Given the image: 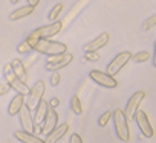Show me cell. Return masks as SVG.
<instances>
[{
  "label": "cell",
  "mask_w": 156,
  "mask_h": 143,
  "mask_svg": "<svg viewBox=\"0 0 156 143\" xmlns=\"http://www.w3.org/2000/svg\"><path fill=\"white\" fill-rule=\"evenodd\" d=\"M69 143H83L81 135H80V134H72V135H70V141H69Z\"/></svg>",
  "instance_id": "cell-29"
},
{
  "label": "cell",
  "mask_w": 156,
  "mask_h": 143,
  "mask_svg": "<svg viewBox=\"0 0 156 143\" xmlns=\"http://www.w3.org/2000/svg\"><path fill=\"white\" fill-rule=\"evenodd\" d=\"M153 26H156V14H154V15H150V17L144 22L142 29H144V31H150Z\"/></svg>",
  "instance_id": "cell-25"
},
{
  "label": "cell",
  "mask_w": 156,
  "mask_h": 143,
  "mask_svg": "<svg viewBox=\"0 0 156 143\" xmlns=\"http://www.w3.org/2000/svg\"><path fill=\"white\" fill-rule=\"evenodd\" d=\"M84 59L86 61H98L100 59V55H98V52H86Z\"/></svg>",
  "instance_id": "cell-26"
},
{
  "label": "cell",
  "mask_w": 156,
  "mask_h": 143,
  "mask_svg": "<svg viewBox=\"0 0 156 143\" xmlns=\"http://www.w3.org/2000/svg\"><path fill=\"white\" fill-rule=\"evenodd\" d=\"M3 76H5V81L11 85L12 90H16L17 93H22V95H25V96L29 95V90H31V88H28L26 82H23V81L14 73L11 64H5V65H3Z\"/></svg>",
  "instance_id": "cell-3"
},
{
  "label": "cell",
  "mask_w": 156,
  "mask_h": 143,
  "mask_svg": "<svg viewBox=\"0 0 156 143\" xmlns=\"http://www.w3.org/2000/svg\"><path fill=\"white\" fill-rule=\"evenodd\" d=\"M150 58V53L147 52V50H141V52H138L136 55H133L132 56V59L136 62V64H141V62H145L147 59Z\"/></svg>",
  "instance_id": "cell-22"
},
{
  "label": "cell",
  "mask_w": 156,
  "mask_h": 143,
  "mask_svg": "<svg viewBox=\"0 0 156 143\" xmlns=\"http://www.w3.org/2000/svg\"><path fill=\"white\" fill-rule=\"evenodd\" d=\"M41 125H43L41 126V134H44V135H48L49 132H52L58 126V114H57L55 108H51L49 107L48 114H46V117H44V120H43Z\"/></svg>",
  "instance_id": "cell-12"
},
{
  "label": "cell",
  "mask_w": 156,
  "mask_h": 143,
  "mask_svg": "<svg viewBox=\"0 0 156 143\" xmlns=\"http://www.w3.org/2000/svg\"><path fill=\"white\" fill-rule=\"evenodd\" d=\"M25 105H26V98H25V95L17 93V95L11 99V102H9V105H8V114H9V116L19 114L20 110H22Z\"/></svg>",
  "instance_id": "cell-14"
},
{
  "label": "cell",
  "mask_w": 156,
  "mask_h": 143,
  "mask_svg": "<svg viewBox=\"0 0 156 143\" xmlns=\"http://www.w3.org/2000/svg\"><path fill=\"white\" fill-rule=\"evenodd\" d=\"M43 95H44V82L43 81H37L34 84V87L29 90V95H28V99H26V105L31 110H35L37 105L40 104V101L43 99Z\"/></svg>",
  "instance_id": "cell-8"
},
{
  "label": "cell",
  "mask_w": 156,
  "mask_h": 143,
  "mask_svg": "<svg viewBox=\"0 0 156 143\" xmlns=\"http://www.w3.org/2000/svg\"><path fill=\"white\" fill-rule=\"evenodd\" d=\"M70 108H72V111L76 114V116H80V114H83V107H81V101H80V98L78 96H73L72 99H70Z\"/></svg>",
  "instance_id": "cell-20"
},
{
  "label": "cell",
  "mask_w": 156,
  "mask_h": 143,
  "mask_svg": "<svg viewBox=\"0 0 156 143\" xmlns=\"http://www.w3.org/2000/svg\"><path fill=\"white\" fill-rule=\"evenodd\" d=\"M113 125H115V132L121 141H129L130 138V129H129V119L126 116V111L122 110H115L113 111Z\"/></svg>",
  "instance_id": "cell-2"
},
{
  "label": "cell",
  "mask_w": 156,
  "mask_h": 143,
  "mask_svg": "<svg viewBox=\"0 0 156 143\" xmlns=\"http://www.w3.org/2000/svg\"><path fill=\"white\" fill-rule=\"evenodd\" d=\"M144 98H145L144 91H136V93H133L130 96V99H129V102L126 105V116H127V119H133L135 117V114L139 110V105L144 101Z\"/></svg>",
  "instance_id": "cell-10"
},
{
  "label": "cell",
  "mask_w": 156,
  "mask_h": 143,
  "mask_svg": "<svg viewBox=\"0 0 156 143\" xmlns=\"http://www.w3.org/2000/svg\"><path fill=\"white\" fill-rule=\"evenodd\" d=\"M110 119H112V111H106V113H103V114L100 116V119H98V125H100V126H106V125L109 123Z\"/></svg>",
  "instance_id": "cell-24"
},
{
  "label": "cell",
  "mask_w": 156,
  "mask_h": 143,
  "mask_svg": "<svg viewBox=\"0 0 156 143\" xmlns=\"http://www.w3.org/2000/svg\"><path fill=\"white\" fill-rule=\"evenodd\" d=\"M11 3H19V0H11Z\"/></svg>",
  "instance_id": "cell-33"
},
{
  "label": "cell",
  "mask_w": 156,
  "mask_h": 143,
  "mask_svg": "<svg viewBox=\"0 0 156 143\" xmlns=\"http://www.w3.org/2000/svg\"><path fill=\"white\" fill-rule=\"evenodd\" d=\"M61 29H63V23L57 20V22H52L51 25L37 28L35 31H32L28 35V38H32V40H48V38H52L54 35H57Z\"/></svg>",
  "instance_id": "cell-4"
},
{
  "label": "cell",
  "mask_w": 156,
  "mask_h": 143,
  "mask_svg": "<svg viewBox=\"0 0 156 143\" xmlns=\"http://www.w3.org/2000/svg\"><path fill=\"white\" fill-rule=\"evenodd\" d=\"M48 110H49V104L46 101H40V104L37 105L35 108V114H34V120H35V125H41L46 114H48Z\"/></svg>",
  "instance_id": "cell-17"
},
{
  "label": "cell",
  "mask_w": 156,
  "mask_h": 143,
  "mask_svg": "<svg viewBox=\"0 0 156 143\" xmlns=\"http://www.w3.org/2000/svg\"><path fill=\"white\" fill-rule=\"evenodd\" d=\"M11 65H12V70H14V73L23 81V82H26L28 81V72H26V65L20 61V59H14L12 62H11Z\"/></svg>",
  "instance_id": "cell-18"
},
{
  "label": "cell",
  "mask_w": 156,
  "mask_h": 143,
  "mask_svg": "<svg viewBox=\"0 0 156 143\" xmlns=\"http://www.w3.org/2000/svg\"><path fill=\"white\" fill-rule=\"evenodd\" d=\"M9 90H12L11 88V85L8 84V82H5V84H0V96H5Z\"/></svg>",
  "instance_id": "cell-28"
},
{
  "label": "cell",
  "mask_w": 156,
  "mask_h": 143,
  "mask_svg": "<svg viewBox=\"0 0 156 143\" xmlns=\"http://www.w3.org/2000/svg\"><path fill=\"white\" fill-rule=\"evenodd\" d=\"M14 137L17 140H20L22 143H46L41 137H38L35 132H28V131H16Z\"/></svg>",
  "instance_id": "cell-15"
},
{
  "label": "cell",
  "mask_w": 156,
  "mask_h": 143,
  "mask_svg": "<svg viewBox=\"0 0 156 143\" xmlns=\"http://www.w3.org/2000/svg\"><path fill=\"white\" fill-rule=\"evenodd\" d=\"M32 12H34V6L32 5H26V6H22V8L12 11L11 15H9V18L16 22V20H20V18H25V17L31 15Z\"/></svg>",
  "instance_id": "cell-19"
},
{
  "label": "cell",
  "mask_w": 156,
  "mask_h": 143,
  "mask_svg": "<svg viewBox=\"0 0 156 143\" xmlns=\"http://www.w3.org/2000/svg\"><path fill=\"white\" fill-rule=\"evenodd\" d=\"M109 41V34L107 32H103L101 35H98L95 40L89 41L87 44H84V52H97L100 50L101 47H104Z\"/></svg>",
  "instance_id": "cell-13"
},
{
  "label": "cell",
  "mask_w": 156,
  "mask_h": 143,
  "mask_svg": "<svg viewBox=\"0 0 156 143\" xmlns=\"http://www.w3.org/2000/svg\"><path fill=\"white\" fill-rule=\"evenodd\" d=\"M89 78H90L92 81H95L98 85L104 87V88H115V87L118 85L116 79H115L112 75H109L107 72H101V70H90V72H89Z\"/></svg>",
  "instance_id": "cell-7"
},
{
  "label": "cell",
  "mask_w": 156,
  "mask_h": 143,
  "mask_svg": "<svg viewBox=\"0 0 156 143\" xmlns=\"http://www.w3.org/2000/svg\"><path fill=\"white\" fill-rule=\"evenodd\" d=\"M61 11H63V3H57V5L51 9L48 18H49L51 22H57V18H58V15L61 14Z\"/></svg>",
  "instance_id": "cell-21"
},
{
  "label": "cell",
  "mask_w": 156,
  "mask_h": 143,
  "mask_svg": "<svg viewBox=\"0 0 156 143\" xmlns=\"http://www.w3.org/2000/svg\"><path fill=\"white\" fill-rule=\"evenodd\" d=\"M31 50H34V49H32V46L28 43V40H25L23 43H20V44L17 46V52H19V53H28V52H31Z\"/></svg>",
  "instance_id": "cell-23"
},
{
  "label": "cell",
  "mask_w": 156,
  "mask_h": 143,
  "mask_svg": "<svg viewBox=\"0 0 156 143\" xmlns=\"http://www.w3.org/2000/svg\"><path fill=\"white\" fill-rule=\"evenodd\" d=\"M67 131H69V125H67V123L58 125L52 132H49V134L46 135L44 141H46V143H57L58 140H61V138L64 137V134H66Z\"/></svg>",
  "instance_id": "cell-16"
},
{
  "label": "cell",
  "mask_w": 156,
  "mask_h": 143,
  "mask_svg": "<svg viewBox=\"0 0 156 143\" xmlns=\"http://www.w3.org/2000/svg\"><path fill=\"white\" fill-rule=\"evenodd\" d=\"M60 81H61V76H60V73H57V72H52V76H51V85H58L60 84Z\"/></svg>",
  "instance_id": "cell-27"
},
{
  "label": "cell",
  "mask_w": 156,
  "mask_h": 143,
  "mask_svg": "<svg viewBox=\"0 0 156 143\" xmlns=\"http://www.w3.org/2000/svg\"><path fill=\"white\" fill-rule=\"evenodd\" d=\"M38 3H40V0H28V5H32L34 8H35Z\"/></svg>",
  "instance_id": "cell-31"
},
{
  "label": "cell",
  "mask_w": 156,
  "mask_h": 143,
  "mask_svg": "<svg viewBox=\"0 0 156 143\" xmlns=\"http://www.w3.org/2000/svg\"><path fill=\"white\" fill-rule=\"evenodd\" d=\"M153 65L156 67V43H154V52H153Z\"/></svg>",
  "instance_id": "cell-32"
},
{
  "label": "cell",
  "mask_w": 156,
  "mask_h": 143,
  "mask_svg": "<svg viewBox=\"0 0 156 143\" xmlns=\"http://www.w3.org/2000/svg\"><path fill=\"white\" fill-rule=\"evenodd\" d=\"M26 40L32 46L34 52H37L40 55L55 56V55H61V53L67 52V46L64 43H58V41H52V40H32V38H26Z\"/></svg>",
  "instance_id": "cell-1"
},
{
  "label": "cell",
  "mask_w": 156,
  "mask_h": 143,
  "mask_svg": "<svg viewBox=\"0 0 156 143\" xmlns=\"http://www.w3.org/2000/svg\"><path fill=\"white\" fill-rule=\"evenodd\" d=\"M19 116H20V123H22L23 129L28 131V132H35V120H34V116H32V110L28 105H25L20 110Z\"/></svg>",
  "instance_id": "cell-11"
},
{
  "label": "cell",
  "mask_w": 156,
  "mask_h": 143,
  "mask_svg": "<svg viewBox=\"0 0 156 143\" xmlns=\"http://www.w3.org/2000/svg\"><path fill=\"white\" fill-rule=\"evenodd\" d=\"M132 52H129V50H124V52H119L112 61H110V64L107 65V73L109 75H112V76H115V75H118L119 72L122 70V67L132 59Z\"/></svg>",
  "instance_id": "cell-6"
},
{
  "label": "cell",
  "mask_w": 156,
  "mask_h": 143,
  "mask_svg": "<svg viewBox=\"0 0 156 143\" xmlns=\"http://www.w3.org/2000/svg\"><path fill=\"white\" fill-rule=\"evenodd\" d=\"M133 119H135V122H136V125H138L141 134H142L145 138H151V137H153V126L150 125V120H148V117H147V113L142 111V110H138Z\"/></svg>",
  "instance_id": "cell-9"
},
{
  "label": "cell",
  "mask_w": 156,
  "mask_h": 143,
  "mask_svg": "<svg viewBox=\"0 0 156 143\" xmlns=\"http://www.w3.org/2000/svg\"><path fill=\"white\" fill-rule=\"evenodd\" d=\"M73 56L72 53H61V55H55V56H49V59L44 64V68L48 72H57L60 68H64L66 65H69L72 62Z\"/></svg>",
  "instance_id": "cell-5"
},
{
  "label": "cell",
  "mask_w": 156,
  "mask_h": 143,
  "mask_svg": "<svg viewBox=\"0 0 156 143\" xmlns=\"http://www.w3.org/2000/svg\"><path fill=\"white\" fill-rule=\"evenodd\" d=\"M48 104H49V107H51V108H55V107H58V105H60V99H58V98H52Z\"/></svg>",
  "instance_id": "cell-30"
}]
</instances>
